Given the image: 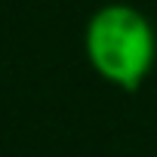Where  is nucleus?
Segmentation results:
<instances>
[{
    "mask_svg": "<svg viewBox=\"0 0 157 157\" xmlns=\"http://www.w3.org/2000/svg\"><path fill=\"white\" fill-rule=\"evenodd\" d=\"M83 52L105 83L136 93L154 71L157 31L142 10L129 3H105L86 19Z\"/></svg>",
    "mask_w": 157,
    "mask_h": 157,
    "instance_id": "obj_1",
    "label": "nucleus"
}]
</instances>
